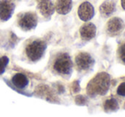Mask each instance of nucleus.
Here are the masks:
<instances>
[{
    "label": "nucleus",
    "mask_w": 125,
    "mask_h": 117,
    "mask_svg": "<svg viewBox=\"0 0 125 117\" xmlns=\"http://www.w3.org/2000/svg\"><path fill=\"white\" fill-rule=\"evenodd\" d=\"M110 84V75L105 72L99 73L88 83L87 92L91 97L96 95L103 96L108 91Z\"/></svg>",
    "instance_id": "nucleus-1"
},
{
    "label": "nucleus",
    "mask_w": 125,
    "mask_h": 117,
    "mask_svg": "<svg viewBox=\"0 0 125 117\" xmlns=\"http://www.w3.org/2000/svg\"><path fill=\"white\" fill-rule=\"evenodd\" d=\"M46 43L42 39L31 40L25 47V55L28 61L36 63L43 56L46 51Z\"/></svg>",
    "instance_id": "nucleus-2"
},
{
    "label": "nucleus",
    "mask_w": 125,
    "mask_h": 117,
    "mask_svg": "<svg viewBox=\"0 0 125 117\" xmlns=\"http://www.w3.org/2000/svg\"><path fill=\"white\" fill-rule=\"evenodd\" d=\"M52 68L61 75H69L73 70V61L67 53H60L54 58Z\"/></svg>",
    "instance_id": "nucleus-3"
},
{
    "label": "nucleus",
    "mask_w": 125,
    "mask_h": 117,
    "mask_svg": "<svg viewBox=\"0 0 125 117\" xmlns=\"http://www.w3.org/2000/svg\"><path fill=\"white\" fill-rule=\"evenodd\" d=\"M18 25L23 31H30L36 27L38 24V15L34 12H25L19 14L18 15Z\"/></svg>",
    "instance_id": "nucleus-4"
},
{
    "label": "nucleus",
    "mask_w": 125,
    "mask_h": 117,
    "mask_svg": "<svg viewBox=\"0 0 125 117\" xmlns=\"http://www.w3.org/2000/svg\"><path fill=\"white\" fill-rule=\"evenodd\" d=\"M94 59L87 52H80L76 56L75 63L77 70L87 71L94 65Z\"/></svg>",
    "instance_id": "nucleus-5"
},
{
    "label": "nucleus",
    "mask_w": 125,
    "mask_h": 117,
    "mask_svg": "<svg viewBox=\"0 0 125 117\" xmlns=\"http://www.w3.org/2000/svg\"><path fill=\"white\" fill-rule=\"evenodd\" d=\"M124 28V22L118 17H114L108 21L106 24V32L110 36H117Z\"/></svg>",
    "instance_id": "nucleus-6"
},
{
    "label": "nucleus",
    "mask_w": 125,
    "mask_h": 117,
    "mask_svg": "<svg viewBox=\"0 0 125 117\" xmlns=\"http://www.w3.org/2000/svg\"><path fill=\"white\" fill-rule=\"evenodd\" d=\"M77 15L82 21H84V22L89 21L94 15V6L89 2H83L78 7Z\"/></svg>",
    "instance_id": "nucleus-7"
},
{
    "label": "nucleus",
    "mask_w": 125,
    "mask_h": 117,
    "mask_svg": "<svg viewBox=\"0 0 125 117\" xmlns=\"http://www.w3.org/2000/svg\"><path fill=\"white\" fill-rule=\"evenodd\" d=\"M15 4L10 0H0V20L5 22L11 17Z\"/></svg>",
    "instance_id": "nucleus-8"
},
{
    "label": "nucleus",
    "mask_w": 125,
    "mask_h": 117,
    "mask_svg": "<svg viewBox=\"0 0 125 117\" xmlns=\"http://www.w3.org/2000/svg\"><path fill=\"white\" fill-rule=\"evenodd\" d=\"M40 13L45 17H49L54 13V6L51 0H37Z\"/></svg>",
    "instance_id": "nucleus-9"
},
{
    "label": "nucleus",
    "mask_w": 125,
    "mask_h": 117,
    "mask_svg": "<svg viewBox=\"0 0 125 117\" xmlns=\"http://www.w3.org/2000/svg\"><path fill=\"white\" fill-rule=\"evenodd\" d=\"M96 27L93 23H86L80 28V36L83 40H90L94 38Z\"/></svg>",
    "instance_id": "nucleus-10"
},
{
    "label": "nucleus",
    "mask_w": 125,
    "mask_h": 117,
    "mask_svg": "<svg viewBox=\"0 0 125 117\" xmlns=\"http://www.w3.org/2000/svg\"><path fill=\"white\" fill-rule=\"evenodd\" d=\"M73 8L72 0H56L54 9L61 15H66Z\"/></svg>",
    "instance_id": "nucleus-11"
},
{
    "label": "nucleus",
    "mask_w": 125,
    "mask_h": 117,
    "mask_svg": "<svg viewBox=\"0 0 125 117\" xmlns=\"http://www.w3.org/2000/svg\"><path fill=\"white\" fill-rule=\"evenodd\" d=\"M12 84L18 89H24L29 84V79L26 74L22 73H17L14 74V76L11 79Z\"/></svg>",
    "instance_id": "nucleus-12"
},
{
    "label": "nucleus",
    "mask_w": 125,
    "mask_h": 117,
    "mask_svg": "<svg viewBox=\"0 0 125 117\" xmlns=\"http://www.w3.org/2000/svg\"><path fill=\"white\" fill-rule=\"evenodd\" d=\"M116 10V3L113 0H106L100 7V12L103 17H108Z\"/></svg>",
    "instance_id": "nucleus-13"
},
{
    "label": "nucleus",
    "mask_w": 125,
    "mask_h": 117,
    "mask_svg": "<svg viewBox=\"0 0 125 117\" xmlns=\"http://www.w3.org/2000/svg\"><path fill=\"white\" fill-rule=\"evenodd\" d=\"M104 106H105V111L116 110L118 108V104H117V102L116 101L115 98H110L108 100H106L105 102Z\"/></svg>",
    "instance_id": "nucleus-14"
},
{
    "label": "nucleus",
    "mask_w": 125,
    "mask_h": 117,
    "mask_svg": "<svg viewBox=\"0 0 125 117\" xmlns=\"http://www.w3.org/2000/svg\"><path fill=\"white\" fill-rule=\"evenodd\" d=\"M117 55L120 61L124 64H125V43H123L119 45L118 50H117Z\"/></svg>",
    "instance_id": "nucleus-15"
},
{
    "label": "nucleus",
    "mask_w": 125,
    "mask_h": 117,
    "mask_svg": "<svg viewBox=\"0 0 125 117\" xmlns=\"http://www.w3.org/2000/svg\"><path fill=\"white\" fill-rule=\"evenodd\" d=\"M9 63V58L7 56L0 57V74H2L6 69V67Z\"/></svg>",
    "instance_id": "nucleus-16"
},
{
    "label": "nucleus",
    "mask_w": 125,
    "mask_h": 117,
    "mask_svg": "<svg viewBox=\"0 0 125 117\" xmlns=\"http://www.w3.org/2000/svg\"><path fill=\"white\" fill-rule=\"evenodd\" d=\"M117 92L121 97H125V82H123L117 87Z\"/></svg>",
    "instance_id": "nucleus-17"
},
{
    "label": "nucleus",
    "mask_w": 125,
    "mask_h": 117,
    "mask_svg": "<svg viewBox=\"0 0 125 117\" xmlns=\"http://www.w3.org/2000/svg\"><path fill=\"white\" fill-rule=\"evenodd\" d=\"M121 4H122L123 9L125 10V0H121Z\"/></svg>",
    "instance_id": "nucleus-18"
}]
</instances>
